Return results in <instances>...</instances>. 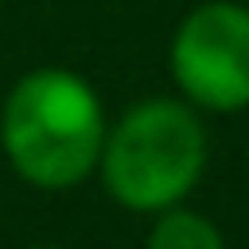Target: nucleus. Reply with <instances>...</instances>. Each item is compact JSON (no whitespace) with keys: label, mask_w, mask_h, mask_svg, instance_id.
Masks as SVG:
<instances>
[{"label":"nucleus","mask_w":249,"mask_h":249,"mask_svg":"<svg viewBox=\"0 0 249 249\" xmlns=\"http://www.w3.org/2000/svg\"><path fill=\"white\" fill-rule=\"evenodd\" d=\"M107 143L102 97L74 70H28L0 107V148L33 189H74L97 171Z\"/></svg>","instance_id":"nucleus-1"},{"label":"nucleus","mask_w":249,"mask_h":249,"mask_svg":"<svg viewBox=\"0 0 249 249\" xmlns=\"http://www.w3.org/2000/svg\"><path fill=\"white\" fill-rule=\"evenodd\" d=\"M37 249H65V245H37Z\"/></svg>","instance_id":"nucleus-5"},{"label":"nucleus","mask_w":249,"mask_h":249,"mask_svg":"<svg viewBox=\"0 0 249 249\" xmlns=\"http://www.w3.org/2000/svg\"><path fill=\"white\" fill-rule=\"evenodd\" d=\"M208 171V129L185 97H148L107 124L97 176L124 213L185 203Z\"/></svg>","instance_id":"nucleus-2"},{"label":"nucleus","mask_w":249,"mask_h":249,"mask_svg":"<svg viewBox=\"0 0 249 249\" xmlns=\"http://www.w3.org/2000/svg\"><path fill=\"white\" fill-rule=\"evenodd\" d=\"M171 79L180 97L198 111L249 107V5L240 0H203L180 18L171 37Z\"/></svg>","instance_id":"nucleus-3"},{"label":"nucleus","mask_w":249,"mask_h":249,"mask_svg":"<svg viewBox=\"0 0 249 249\" xmlns=\"http://www.w3.org/2000/svg\"><path fill=\"white\" fill-rule=\"evenodd\" d=\"M148 249H226V240H222V231H217L213 217L176 203V208L152 213Z\"/></svg>","instance_id":"nucleus-4"}]
</instances>
